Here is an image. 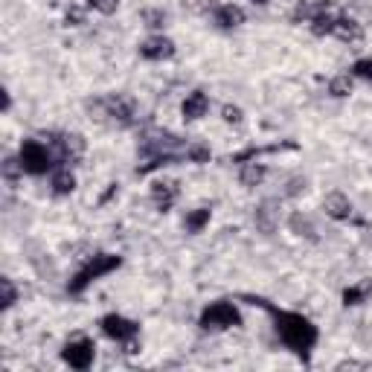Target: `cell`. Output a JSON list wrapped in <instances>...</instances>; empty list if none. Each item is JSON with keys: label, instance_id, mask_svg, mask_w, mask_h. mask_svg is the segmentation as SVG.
<instances>
[{"label": "cell", "instance_id": "obj_1", "mask_svg": "<svg viewBox=\"0 0 372 372\" xmlns=\"http://www.w3.org/2000/svg\"><path fill=\"white\" fill-rule=\"evenodd\" d=\"M277 332L285 340V346H291L294 352H308L317 340V329L303 314H291V311L277 314Z\"/></svg>", "mask_w": 372, "mask_h": 372}, {"label": "cell", "instance_id": "obj_2", "mask_svg": "<svg viewBox=\"0 0 372 372\" xmlns=\"http://www.w3.org/2000/svg\"><path fill=\"white\" fill-rule=\"evenodd\" d=\"M116 265H119L116 256H93V262H88V265L79 270V277L70 282V291H82V288H88L93 280H99L102 274H108V270H114Z\"/></svg>", "mask_w": 372, "mask_h": 372}, {"label": "cell", "instance_id": "obj_3", "mask_svg": "<svg viewBox=\"0 0 372 372\" xmlns=\"http://www.w3.org/2000/svg\"><path fill=\"white\" fill-rule=\"evenodd\" d=\"M20 169L32 172V175H41V172L49 169V152L47 145H41L38 140H27L20 145Z\"/></svg>", "mask_w": 372, "mask_h": 372}, {"label": "cell", "instance_id": "obj_4", "mask_svg": "<svg viewBox=\"0 0 372 372\" xmlns=\"http://www.w3.org/2000/svg\"><path fill=\"white\" fill-rule=\"evenodd\" d=\"M201 323L207 329H230V326H239V311L233 308V303H212L204 311Z\"/></svg>", "mask_w": 372, "mask_h": 372}, {"label": "cell", "instance_id": "obj_5", "mask_svg": "<svg viewBox=\"0 0 372 372\" xmlns=\"http://www.w3.org/2000/svg\"><path fill=\"white\" fill-rule=\"evenodd\" d=\"M64 361L70 366H76V369H88L93 364V343L90 340H73L64 346Z\"/></svg>", "mask_w": 372, "mask_h": 372}, {"label": "cell", "instance_id": "obj_6", "mask_svg": "<svg viewBox=\"0 0 372 372\" xmlns=\"http://www.w3.org/2000/svg\"><path fill=\"white\" fill-rule=\"evenodd\" d=\"M102 329H105V335L114 337V340H131V337L137 335V326L131 323V320L116 317V314H111V317L102 320Z\"/></svg>", "mask_w": 372, "mask_h": 372}, {"label": "cell", "instance_id": "obj_7", "mask_svg": "<svg viewBox=\"0 0 372 372\" xmlns=\"http://www.w3.org/2000/svg\"><path fill=\"white\" fill-rule=\"evenodd\" d=\"M210 108V102H207V96L204 93H189L186 96V102H184V114H186V119H198V116H204V111Z\"/></svg>", "mask_w": 372, "mask_h": 372}, {"label": "cell", "instance_id": "obj_8", "mask_svg": "<svg viewBox=\"0 0 372 372\" xmlns=\"http://www.w3.org/2000/svg\"><path fill=\"white\" fill-rule=\"evenodd\" d=\"M140 49H143V56H148V59H166V56H172V41L152 38V41H145Z\"/></svg>", "mask_w": 372, "mask_h": 372}, {"label": "cell", "instance_id": "obj_9", "mask_svg": "<svg viewBox=\"0 0 372 372\" xmlns=\"http://www.w3.org/2000/svg\"><path fill=\"white\" fill-rule=\"evenodd\" d=\"M326 210H329V215H335V218H346L349 215V201H346L343 195H329L326 198Z\"/></svg>", "mask_w": 372, "mask_h": 372}, {"label": "cell", "instance_id": "obj_10", "mask_svg": "<svg viewBox=\"0 0 372 372\" xmlns=\"http://www.w3.org/2000/svg\"><path fill=\"white\" fill-rule=\"evenodd\" d=\"M366 294H369V285H355V288H349L343 294V300H346V306H358Z\"/></svg>", "mask_w": 372, "mask_h": 372}, {"label": "cell", "instance_id": "obj_11", "mask_svg": "<svg viewBox=\"0 0 372 372\" xmlns=\"http://www.w3.org/2000/svg\"><path fill=\"white\" fill-rule=\"evenodd\" d=\"M207 221H210V210H198V212H192V215L186 218V227L198 233V230H201V227L207 224Z\"/></svg>", "mask_w": 372, "mask_h": 372}, {"label": "cell", "instance_id": "obj_12", "mask_svg": "<svg viewBox=\"0 0 372 372\" xmlns=\"http://www.w3.org/2000/svg\"><path fill=\"white\" fill-rule=\"evenodd\" d=\"M218 20L224 23V27H236V23H241V12L233 9V6H224V9L218 12Z\"/></svg>", "mask_w": 372, "mask_h": 372}, {"label": "cell", "instance_id": "obj_13", "mask_svg": "<svg viewBox=\"0 0 372 372\" xmlns=\"http://www.w3.org/2000/svg\"><path fill=\"white\" fill-rule=\"evenodd\" d=\"M70 189H73V175H67V172L56 175V192H70Z\"/></svg>", "mask_w": 372, "mask_h": 372}, {"label": "cell", "instance_id": "obj_14", "mask_svg": "<svg viewBox=\"0 0 372 372\" xmlns=\"http://www.w3.org/2000/svg\"><path fill=\"white\" fill-rule=\"evenodd\" d=\"M119 0H90V6L99 9V12H114Z\"/></svg>", "mask_w": 372, "mask_h": 372}, {"label": "cell", "instance_id": "obj_15", "mask_svg": "<svg viewBox=\"0 0 372 372\" xmlns=\"http://www.w3.org/2000/svg\"><path fill=\"white\" fill-rule=\"evenodd\" d=\"M355 73H358V76H364V79H372V61H358Z\"/></svg>", "mask_w": 372, "mask_h": 372}, {"label": "cell", "instance_id": "obj_16", "mask_svg": "<svg viewBox=\"0 0 372 372\" xmlns=\"http://www.w3.org/2000/svg\"><path fill=\"white\" fill-rule=\"evenodd\" d=\"M12 300H15L12 285H9V282H4V306H12Z\"/></svg>", "mask_w": 372, "mask_h": 372}, {"label": "cell", "instance_id": "obj_17", "mask_svg": "<svg viewBox=\"0 0 372 372\" xmlns=\"http://www.w3.org/2000/svg\"><path fill=\"white\" fill-rule=\"evenodd\" d=\"M346 88H349V82H346V79H337V82L332 85V90H335L337 96H343V90H346Z\"/></svg>", "mask_w": 372, "mask_h": 372}, {"label": "cell", "instance_id": "obj_18", "mask_svg": "<svg viewBox=\"0 0 372 372\" xmlns=\"http://www.w3.org/2000/svg\"><path fill=\"white\" fill-rule=\"evenodd\" d=\"M259 4H262V0H259Z\"/></svg>", "mask_w": 372, "mask_h": 372}]
</instances>
